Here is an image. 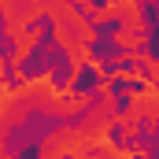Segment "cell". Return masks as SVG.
<instances>
[{"label": "cell", "instance_id": "1", "mask_svg": "<svg viewBox=\"0 0 159 159\" xmlns=\"http://www.w3.org/2000/svg\"><path fill=\"white\" fill-rule=\"evenodd\" d=\"M152 81H159V63H152Z\"/></svg>", "mask_w": 159, "mask_h": 159}]
</instances>
